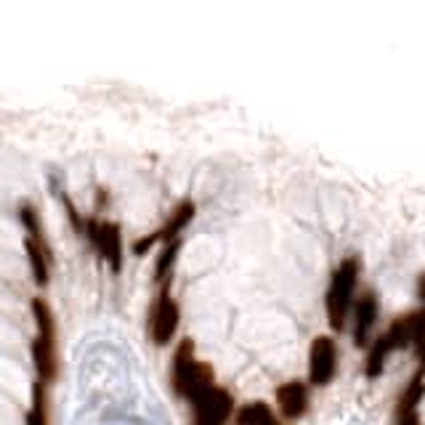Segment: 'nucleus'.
Wrapping results in <instances>:
<instances>
[{
  "label": "nucleus",
  "instance_id": "f257e3e1",
  "mask_svg": "<svg viewBox=\"0 0 425 425\" xmlns=\"http://www.w3.org/2000/svg\"><path fill=\"white\" fill-rule=\"evenodd\" d=\"M170 383H173V391L183 399H189V402H194L197 396H203L207 388L216 385L213 369L194 356V341L192 338H183L173 351Z\"/></svg>",
  "mask_w": 425,
  "mask_h": 425
},
{
  "label": "nucleus",
  "instance_id": "f03ea898",
  "mask_svg": "<svg viewBox=\"0 0 425 425\" xmlns=\"http://www.w3.org/2000/svg\"><path fill=\"white\" fill-rule=\"evenodd\" d=\"M356 284H359V261L354 255H348L335 266L330 284H327V295H324L327 322H330L332 332H341L348 322L354 295H356Z\"/></svg>",
  "mask_w": 425,
  "mask_h": 425
},
{
  "label": "nucleus",
  "instance_id": "7ed1b4c3",
  "mask_svg": "<svg viewBox=\"0 0 425 425\" xmlns=\"http://www.w3.org/2000/svg\"><path fill=\"white\" fill-rule=\"evenodd\" d=\"M21 226L27 231L24 237V253H27V261H30V271H32V279L38 287H45L51 279V247L48 240L43 234L41 218H38V210L32 205H21Z\"/></svg>",
  "mask_w": 425,
  "mask_h": 425
},
{
  "label": "nucleus",
  "instance_id": "20e7f679",
  "mask_svg": "<svg viewBox=\"0 0 425 425\" xmlns=\"http://www.w3.org/2000/svg\"><path fill=\"white\" fill-rule=\"evenodd\" d=\"M170 284H173V279H165L162 284H157L160 290H157L152 311H149V338L154 345L170 343L179 332V324H181V308L170 292Z\"/></svg>",
  "mask_w": 425,
  "mask_h": 425
},
{
  "label": "nucleus",
  "instance_id": "39448f33",
  "mask_svg": "<svg viewBox=\"0 0 425 425\" xmlns=\"http://www.w3.org/2000/svg\"><path fill=\"white\" fill-rule=\"evenodd\" d=\"M85 237L96 247L112 274L122 271V229L120 223L104 221V218H85Z\"/></svg>",
  "mask_w": 425,
  "mask_h": 425
},
{
  "label": "nucleus",
  "instance_id": "423d86ee",
  "mask_svg": "<svg viewBox=\"0 0 425 425\" xmlns=\"http://www.w3.org/2000/svg\"><path fill=\"white\" fill-rule=\"evenodd\" d=\"M234 409H237L234 396L216 383L192 402V425H229V420L234 417Z\"/></svg>",
  "mask_w": 425,
  "mask_h": 425
},
{
  "label": "nucleus",
  "instance_id": "0eeeda50",
  "mask_svg": "<svg viewBox=\"0 0 425 425\" xmlns=\"http://www.w3.org/2000/svg\"><path fill=\"white\" fill-rule=\"evenodd\" d=\"M338 372V343L332 335H317L308 348V385L327 388Z\"/></svg>",
  "mask_w": 425,
  "mask_h": 425
},
{
  "label": "nucleus",
  "instance_id": "6e6552de",
  "mask_svg": "<svg viewBox=\"0 0 425 425\" xmlns=\"http://www.w3.org/2000/svg\"><path fill=\"white\" fill-rule=\"evenodd\" d=\"M194 213H197V205L192 203V200H183V203H179L176 207H173V213L168 216V221L162 223L160 229H154L149 237H143V240H136L133 242V255H141V253H146V250H152L154 244H165V242H173V240H181L183 229L192 223V218H194Z\"/></svg>",
  "mask_w": 425,
  "mask_h": 425
},
{
  "label": "nucleus",
  "instance_id": "1a4fd4ad",
  "mask_svg": "<svg viewBox=\"0 0 425 425\" xmlns=\"http://www.w3.org/2000/svg\"><path fill=\"white\" fill-rule=\"evenodd\" d=\"M378 314H380V303H378V295L372 290H365L354 306H351V317H354V324H351V332H354V345L362 348V345H369V335L378 324Z\"/></svg>",
  "mask_w": 425,
  "mask_h": 425
},
{
  "label": "nucleus",
  "instance_id": "9d476101",
  "mask_svg": "<svg viewBox=\"0 0 425 425\" xmlns=\"http://www.w3.org/2000/svg\"><path fill=\"white\" fill-rule=\"evenodd\" d=\"M277 409L284 420L295 423L308 412V383L306 380H287L274 391Z\"/></svg>",
  "mask_w": 425,
  "mask_h": 425
},
{
  "label": "nucleus",
  "instance_id": "9b49d317",
  "mask_svg": "<svg viewBox=\"0 0 425 425\" xmlns=\"http://www.w3.org/2000/svg\"><path fill=\"white\" fill-rule=\"evenodd\" d=\"M32 354V365H35V375L43 385L56 383L59 378V356H56V343L54 341H43V338H32L30 345Z\"/></svg>",
  "mask_w": 425,
  "mask_h": 425
},
{
  "label": "nucleus",
  "instance_id": "f8f14e48",
  "mask_svg": "<svg viewBox=\"0 0 425 425\" xmlns=\"http://www.w3.org/2000/svg\"><path fill=\"white\" fill-rule=\"evenodd\" d=\"M417 319H420V308H417V311H409V314H402V317H396L393 322L388 324V330H385V338L391 341L393 351L412 348L415 332H417Z\"/></svg>",
  "mask_w": 425,
  "mask_h": 425
},
{
  "label": "nucleus",
  "instance_id": "ddd939ff",
  "mask_svg": "<svg viewBox=\"0 0 425 425\" xmlns=\"http://www.w3.org/2000/svg\"><path fill=\"white\" fill-rule=\"evenodd\" d=\"M234 425H279V417L266 402H247L234 409Z\"/></svg>",
  "mask_w": 425,
  "mask_h": 425
},
{
  "label": "nucleus",
  "instance_id": "4468645a",
  "mask_svg": "<svg viewBox=\"0 0 425 425\" xmlns=\"http://www.w3.org/2000/svg\"><path fill=\"white\" fill-rule=\"evenodd\" d=\"M393 354V345L391 341L383 335H378V338H372L369 341V348H367V362H365V375L369 380H375V378H380L385 369V362H388V356Z\"/></svg>",
  "mask_w": 425,
  "mask_h": 425
},
{
  "label": "nucleus",
  "instance_id": "2eb2a0df",
  "mask_svg": "<svg viewBox=\"0 0 425 425\" xmlns=\"http://www.w3.org/2000/svg\"><path fill=\"white\" fill-rule=\"evenodd\" d=\"M30 308H32V319H35V338H43V341H54L56 343V319H54V308L51 303L43 298V295H35L30 301Z\"/></svg>",
  "mask_w": 425,
  "mask_h": 425
},
{
  "label": "nucleus",
  "instance_id": "dca6fc26",
  "mask_svg": "<svg viewBox=\"0 0 425 425\" xmlns=\"http://www.w3.org/2000/svg\"><path fill=\"white\" fill-rule=\"evenodd\" d=\"M51 420V404H48V385L41 380L32 383V402L24 415V425H48Z\"/></svg>",
  "mask_w": 425,
  "mask_h": 425
},
{
  "label": "nucleus",
  "instance_id": "f3484780",
  "mask_svg": "<svg viewBox=\"0 0 425 425\" xmlns=\"http://www.w3.org/2000/svg\"><path fill=\"white\" fill-rule=\"evenodd\" d=\"M179 250H181V240H173V242H165L154 261V282L162 284L165 279H173V266L179 261Z\"/></svg>",
  "mask_w": 425,
  "mask_h": 425
},
{
  "label": "nucleus",
  "instance_id": "a211bd4d",
  "mask_svg": "<svg viewBox=\"0 0 425 425\" xmlns=\"http://www.w3.org/2000/svg\"><path fill=\"white\" fill-rule=\"evenodd\" d=\"M61 203H64V207H67V216H69L72 226H75L80 234H85V218H82V216H78V207L72 205V200H69L67 194H61Z\"/></svg>",
  "mask_w": 425,
  "mask_h": 425
},
{
  "label": "nucleus",
  "instance_id": "6ab92c4d",
  "mask_svg": "<svg viewBox=\"0 0 425 425\" xmlns=\"http://www.w3.org/2000/svg\"><path fill=\"white\" fill-rule=\"evenodd\" d=\"M396 425H423L420 412H404V415H396Z\"/></svg>",
  "mask_w": 425,
  "mask_h": 425
},
{
  "label": "nucleus",
  "instance_id": "aec40b11",
  "mask_svg": "<svg viewBox=\"0 0 425 425\" xmlns=\"http://www.w3.org/2000/svg\"><path fill=\"white\" fill-rule=\"evenodd\" d=\"M417 298H420V308H425V271L420 274V279H417Z\"/></svg>",
  "mask_w": 425,
  "mask_h": 425
}]
</instances>
